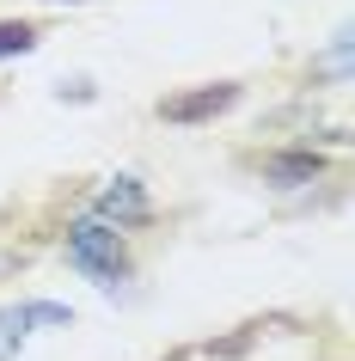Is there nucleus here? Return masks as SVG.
Segmentation results:
<instances>
[{
  "mask_svg": "<svg viewBox=\"0 0 355 361\" xmlns=\"http://www.w3.org/2000/svg\"><path fill=\"white\" fill-rule=\"evenodd\" d=\"M258 331H263V319L239 324V331H233V337H208V355H215V361H239L245 349H251V343H258Z\"/></svg>",
  "mask_w": 355,
  "mask_h": 361,
  "instance_id": "423d86ee",
  "label": "nucleus"
},
{
  "mask_svg": "<svg viewBox=\"0 0 355 361\" xmlns=\"http://www.w3.org/2000/svg\"><path fill=\"white\" fill-rule=\"evenodd\" d=\"M74 312L68 306H49V300H37V306H25V324H68Z\"/></svg>",
  "mask_w": 355,
  "mask_h": 361,
  "instance_id": "6e6552de",
  "label": "nucleus"
},
{
  "mask_svg": "<svg viewBox=\"0 0 355 361\" xmlns=\"http://www.w3.org/2000/svg\"><path fill=\"white\" fill-rule=\"evenodd\" d=\"M98 221H111V227H148L153 202H148V190L135 178H116L111 190H98Z\"/></svg>",
  "mask_w": 355,
  "mask_h": 361,
  "instance_id": "20e7f679",
  "label": "nucleus"
},
{
  "mask_svg": "<svg viewBox=\"0 0 355 361\" xmlns=\"http://www.w3.org/2000/svg\"><path fill=\"white\" fill-rule=\"evenodd\" d=\"M25 343V306H0V361H13Z\"/></svg>",
  "mask_w": 355,
  "mask_h": 361,
  "instance_id": "0eeeda50",
  "label": "nucleus"
},
{
  "mask_svg": "<svg viewBox=\"0 0 355 361\" xmlns=\"http://www.w3.org/2000/svg\"><path fill=\"white\" fill-rule=\"evenodd\" d=\"M68 264L80 269V276H92V282L116 288L123 276H129V251H123V227H111V221H80V227H68Z\"/></svg>",
  "mask_w": 355,
  "mask_h": 361,
  "instance_id": "f257e3e1",
  "label": "nucleus"
},
{
  "mask_svg": "<svg viewBox=\"0 0 355 361\" xmlns=\"http://www.w3.org/2000/svg\"><path fill=\"white\" fill-rule=\"evenodd\" d=\"M233 104H239V86H233V80H215V86L166 92L153 111H160V123H215V116H227Z\"/></svg>",
  "mask_w": 355,
  "mask_h": 361,
  "instance_id": "f03ea898",
  "label": "nucleus"
},
{
  "mask_svg": "<svg viewBox=\"0 0 355 361\" xmlns=\"http://www.w3.org/2000/svg\"><path fill=\"white\" fill-rule=\"evenodd\" d=\"M245 166L258 171V178H270V184H288V190H294V184H318V178H325V159H318V153H251V159H245Z\"/></svg>",
  "mask_w": 355,
  "mask_h": 361,
  "instance_id": "7ed1b4c3",
  "label": "nucleus"
},
{
  "mask_svg": "<svg viewBox=\"0 0 355 361\" xmlns=\"http://www.w3.org/2000/svg\"><path fill=\"white\" fill-rule=\"evenodd\" d=\"M43 25L37 19H0V56H25V49H37Z\"/></svg>",
  "mask_w": 355,
  "mask_h": 361,
  "instance_id": "39448f33",
  "label": "nucleus"
}]
</instances>
